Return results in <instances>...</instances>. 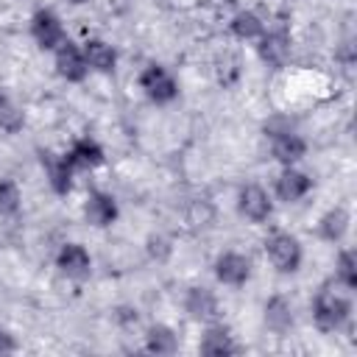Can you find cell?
I'll list each match as a JSON object with an SVG mask.
<instances>
[{"label": "cell", "mask_w": 357, "mask_h": 357, "mask_svg": "<svg viewBox=\"0 0 357 357\" xmlns=\"http://www.w3.org/2000/svg\"><path fill=\"white\" fill-rule=\"evenodd\" d=\"M351 315V301L335 287H321L312 301V321L321 332H337Z\"/></svg>", "instance_id": "cell-1"}, {"label": "cell", "mask_w": 357, "mask_h": 357, "mask_svg": "<svg viewBox=\"0 0 357 357\" xmlns=\"http://www.w3.org/2000/svg\"><path fill=\"white\" fill-rule=\"evenodd\" d=\"M265 254L279 273H296L301 265V245L287 231H273L265 240Z\"/></svg>", "instance_id": "cell-2"}, {"label": "cell", "mask_w": 357, "mask_h": 357, "mask_svg": "<svg viewBox=\"0 0 357 357\" xmlns=\"http://www.w3.org/2000/svg\"><path fill=\"white\" fill-rule=\"evenodd\" d=\"M139 89L145 92L148 100L153 103H170L176 95H178V84L176 78L159 67V64H148L142 73H139Z\"/></svg>", "instance_id": "cell-3"}, {"label": "cell", "mask_w": 357, "mask_h": 357, "mask_svg": "<svg viewBox=\"0 0 357 357\" xmlns=\"http://www.w3.org/2000/svg\"><path fill=\"white\" fill-rule=\"evenodd\" d=\"M31 36L36 39V45L42 50H56L64 42V25H61L59 14H53L50 8H39L31 17Z\"/></svg>", "instance_id": "cell-4"}, {"label": "cell", "mask_w": 357, "mask_h": 357, "mask_svg": "<svg viewBox=\"0 0 357 357\" xmlns=\"http://www.w3.org/2000/svg\"><path fill=\"white\" fill-rule=\"evenodd\" d=\"M56 268H59L67 279L84 282V279H89V273H92L89 251H86L81 243H67V245H61V251L56 254Z\"/></svg>", "instance_id": "cell-5"}, {"label": "cell", "mask_w": 357, "mask_h": 357, "mask_svg": "<svg viewBox=\"0 0 357 357\" xmlns=\"http://www.w3.org/2000/svg\"><path fill=\"white\" fill-rule=\"evenodd\" d=\"M215 276L229 287H243L251 279V259L240 251H223L215 259Z\"/></svg>", "instance_id": "cell-6"}, {"label": "cell", "mask_w": 357, "mask_h": 357, "mask_svg": "<svg viewBox=\"0 0 357 357\" xmlns=\"http://www.w3.org/2000/svg\"><path fill=\"white\" fill-rule=\"evenodd\" d=\"M237 209L245 220L251 223H262L271 218L273 212V204H271V195L259 187V184H245L240 192H237Z\"/></svg>", "instance_id": "cell-7"}, {"label": "cell", "mask_w": 357, "mask_h": 357, "mask_svg": "<svg viewBox=\"0 0 357 357\" xmlns=\"http://www.w3.org/2000/svg\"><path fill=\"white\" fill-rule=\"evenodd\" d=\"M257 50L259 59L271 67H284V61L290 59V33L287 28H265V33L257 39Z\"/></svg>", "instance_id": "cell-8"}, {"label": "cell", "mask_w": 357, "mask_h": 357, "mask_svg": "<svg viewBox=\"0 0 357 357\" xmlns=\"http://www.w3.org/2000/svg\"><path fill=\"white\" fill-rule=\"evenodd\" d=\"M56 70H59V75H61L64 81H84L86 73H89L86 59H84V50H81L75 42L64 39V42L56 47Z\"/></svg>", "instance_id": "cell-9"}, {"label": "cell", "mask_w": 357, "mask_h": 357, "mask_svg": "<svg viewBox=\"0 0 357 357\" xmlns=\"http://www.w3.org/2000/svg\"><path fill=\"white\" fill-rule=\"evenodd\" d=\"M271 151H273V159L287 167V165H296L307 153V142L296 131L282 128V131H271Z\"/></svg>", "instance_id": "cell-10"}, {"label": "cell", "mask_w": 357, "mask_h": 357, "mask_svg": "<svg viewBox=\"0 0 357 357\" xmlns=\"http://www.w3.org/2000/svg\"><path fill=\"white\" fill-rule=\"evenodd\" d=\"M310 187H312V178H310L307 173L296 170L293 165H287V167L279 173V178H276V195H279L282 201H287V204L304 198V195L310 192Z\"/></svg>", "instance_id": "cell-11"}, {"label": "cell", "mask_w": 357, "mask_h": 357, "mask_svg": "<svg viewBox=\"0 0 357 357\" xmlns=\"http://www.w3.org/2000/svg\"><path fill=\"white\" fill-rule=\"evenodd\" d=\"M84 215L92 226L103 229V226H112L117 220V201L109 195V192H89L86 204H84Z\"/></svg>", "instance_id": "cell-12"}, {"label": "cell", "mask_w": 357, "mask_h": 357, "mask_svg": "<svg viewBox=\"0 0 357 357\" xmlns=\"http://www.w3.org/2000/svg\"><path fill=\"white\" fill-rule=\"evenodd\" d=\"M64 156H67V162L73 165V170H92V167L103 165V159H106V156H103V148H100L95 139H89V137L75 139Z\"/></svg>", "instance_id": "cell-13"}, {"label": "cell", "mask_w": 357, "mask_h": 357, "mask_svg": "<svg viewBox=\"0 0 357 357\" xmlns=\"http://www.w3.org/2000/svg\"><path fill=\"white\" fill-rule=\"evenodd\" d=\"M42 167L47 170V181L53 187V192L59 195H67L70 187H73V165L67 162V156H53V153H42Z\"/></svg>", "instance_id": "cell-14"}, {"label": "cell", "mask_w": 357, "mask_h": 357, "mask_svg": "<svg viewBox=\"0 0 357 357\" xmlns=\"http://www.w3.org/2000/svg\"><path fill=\"white\" fill-rule=\"evenodd\" d=\"M237 351H240V346L226 326H209L201 337V354H206V357H226V354H237Z\"/></svg>", "instance_id": "cell-15"}, {"label": "cell", "mask_w": 357, "mask_h": 357, "mask_svg": "<svg viewBox=\"0 0 357 357\" xmlns=\"http://www.w3.org/2000/svg\"><path fill=\"white\" fill-rule=\"evenodd\" d=\"M84 59H86V67L89 70H98V73H114V64H117V53L109 42L103 39H86L84 42Z\"/></svg>", "instance_id": "cell-16"}, {"label": "cell", "mask_w": 357, "mask_h": 357, "mask_svg": "<svg viewBox=\"0 0 357 357\" xmlns=\"http://www.w3.org/2000/svg\"><path fill=\"white\" fill-rule=\"evenodd\" d=\"M184 310H187L190 318H195V321H209V318H215V312H218V298H215V293L206 290V287H190V293H187V298H184Z\"/></svg>", "instance_id": "cell-17"}, {"label": "cell", "mask_w": 357, "mask_h": 357, "mask_svg": "<svg viewBox=\"0 0 357 357\" xmlns=\"http://www.w3.org/2000/svg\"><path fill=\"white\" fill-rule=\"evenodd\" d=\"M265 326L276 335L287 332L293 326V307L284 296H273L268 304H265Z\"/></svg>", "instance_id": "cell-18"}, {"label": "cell", "mask_w": 357, "mask_h": 357, "mask_svg": "<svg viewBox=\"0 0 357 357\" xmlns=\"http://www.w3.org/2000/svg\"><path fill=\"white\" fill-rule=\"evenodd\" d=\"M346 231H349V212L340 209V206L329 209V212L321 218V223H318V234H321L324 240H329V243L343 240Z\"/></svg>", "instance_id": "cell-19"}, {"label": "cell", "mask_w": 357, "mask_h": 357, "mask_svg": "<svg viewBox=\"0 0 357 357\" xmlns=\"http://www.w3.org/2000/svg\"><path fill=\"white\" fill-rule=\"evenodd\" d=\"M145 349H148L151 354H176L178 337H176V332H173L170 326L156 324V326H151L148 335H145Z\"/></svg>", "instance_id": "cell-20"}, {"label": "cell", "mask_w": 357, "mask_h": 357, "mask_svg": "<svg viewBox=\"0 0 357 357\" xmlns=\"http://www.w3.org/2000/svg\"><path fill=\"white\" fill-rule=\"evenodd\" d=\"M231 33H234L237 39L251 42V39H259V36L265 33V22H262L254 11H240V14H234V20H231Z\"/></svg>", "instance_id": "cell-21"}, {"label": "cell", "mask_w": 357, "mask_h": 357, "mask_svg": "<svg viewBox=\"0 0 357 357\" xmlns=\"http://www.w3.org/2000/svg\"><path fill=\"white\" fill-rule=\"evenodd\" d=\"M25 123L22 109L14 103V98H8L6 92H0V131L6 134H17Z\"/></svg>", "instance_id": "cell-22"}, {"label": "cell", "mask_w": 357, "mask_h": 357, "mask_svg": "<svg viewBox=\"0 0 357 357\" xmlns=\"http://www.w3.org/2000/svg\"><path fill=\"white\" fill-rule=\"evenodd\" d=\"M335 279L346 287V290H354L357 287V259H354V251H340L337 254V268H335Z\"/></svg>", "instance_id": "cell-23"}, {"label": "cell", "mask_w": 357, "mask_h": 357, "mask_svg": "<svg viewBox=\"0 0 357 357\" xmlns=\"http://www.w3.org/2000/svg\"><path fill=\"white\" fill-rule=\"evenodd\" d=\"M20 187L11 178H0V218H11L20 212Z\"/></svg>", "instance_id": "cell-24"}, {"label": "cell", "mask_w": 357, "mask_h": 357, "mask_svg": "<svg viewBox=\"0 0 357 357\" xmlns=\"http://www.w3.org/2000/svg\"><path fill=\"white\" fill-rule=\"evenodd\" d=\"M17 351V340L0 326V354H14Z\"/></svg>", "instance_id": "cell-25"}, {"label": "cell", "mask_w": 357, "mask_h": 357, "mask_svg": "<svg viewBox=\"0 0 357 357\" xmlns=\"http://www.w3.org/2000/svg\"><path fill=\"white\" fill-rule=\"evenodd\" d=\"M73 3H86V0H73Z\"/></svg>", "instance_id": "cell-26"}]
</instances>
